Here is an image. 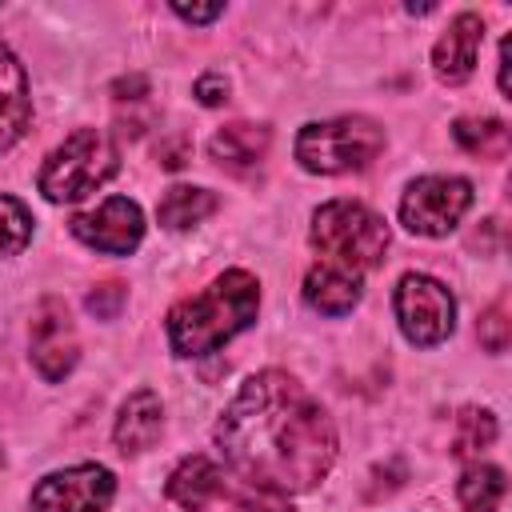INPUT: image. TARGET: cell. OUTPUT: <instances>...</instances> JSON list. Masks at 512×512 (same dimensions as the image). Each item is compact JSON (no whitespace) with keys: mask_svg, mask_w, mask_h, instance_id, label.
Masks as SVG:
<instances>
[{"mask_svg":"<svg viewBox=\"0 0 512 512\" xmlns=\"http://www.w3.org/2000/svg\"><path fill=\"white\" fill-rule=\"evenodd\" d=\"M476 332H480V344H484L488 352H504V348H508V340H512V320H508V296H496V300H492V304L484 308V316H480Z\"/></svg>","mask_w":512,"mask_h":512,"instance_id":"obj_22","label":"cell"},{"mask_svg":"<svg viewBox=\"0 0 512 512\" xmlns=\"http://www.w3.org/2000/svg\"><path fill=\"white\" fill-rule=\"evenodd\" d=\"M360 272L352 268H340V264H316L308 276H304V300L308 308L324 312V316H344L360 304Z\"/></svg>","mask_w":512,"mask_h":512,"instance_id":"obj_14","label":"cell"},{"mask_svg":"<svg viewBox=\"0 0 512 512\" xmlns=\"http://www.w3.org/2000/svg\"><path fill=\"white\" fill-rule=\"evenodd\" d=\"M28 348H32V364L36 372L56 384L64 380L76 360H80V340H76V324L68 316V304L60 296H44L32 312V328H28Z\"/></svg>","mask_w":512,"mask_h":512,"instance_id":"obj_9","label":"cell"},{"mask_svg":"<svg viewBox=\"0 0 512 512\" xmlns=\"http://www.w3.org/2000/svg\"><path fill=\"white\" fill-rule=\"evenodd\" d=\"M452 136L468 156H480V160H500L508 152V128H504V120H492V116H484V120L464 116L452 124Z\"/></svg>","mask_w":512,"mask_h":512,"instance_id":"obj_19","label":"cell"},{"mask_svg":"<svg viewBox=\"0 0 512 512\" xmlns=\"http://www.w3.org/2000/svg\"><path fill=\"white\" fill-rule=\"evenodd\" d=\"M504 492H508V480L492 464H468L460 484H456V496H460L464 512H496Z\"/></svg>","mask_w":512,"mask_h":512,"instance_id":"obj_18","label":"cell"},{"mask_svg":"<svg viewBox=\"0 0 512 512\" xmlns=\"http://www.w3.org/2000/svg\"><path fill=\"white\" fill-rule=\"evenodd\" d=\"M496 440V416L488 408H464L456 416V436H452V456L460 460H472L480 456L484 448H492Z\"/></svg>","mask_w":512,"mask_h":512,"instance_id":"obj_20","label":"cell"},{"mask_svg":"<svg viewBox=\"0 0 512 512\" xmlns=\"http://www.w3.org/2000/svg\"><path fill=\"white\" fill-rule=\"evenodd\" d=\"M480 40H484V20L476 12H460L444 28V36L436 40V48H432V72L444 84H464L472 76V68H476Z\"/></svg>","mask_w":512,"mask_h":512,"instance_id":"obj_11","label":"cell"},{"mask_svg":"<svg viewBox=\"0 0 512 512\" xmlns=\"http://www.w3.org/2000/svg\"><path fill=\"white\" fill-rule=\"evenodd\" d=\"M380 148H384V128L368 116L312 120L296 136V160L316 176L360 172L380 156Z\"/></svg>","mask_w":512,"mask_h":512,"instance_id":"obj_4","label":"cell"},{"mask_svg":"<svg viewBox=\"0 0 512 512\" xmlns=\"http://www.w3.org/2000/svg\"><path fill=\"white\" fill-rule=\"evenodd\" d=\"M32 120V96H28V72L16 60V52L0 40V152H8Z\"/></svg>","mask_w":512,"mask_h":512,"instance_id":"obj_12","label":"cell"},{"mask_svg":"<svg viewBox=\"0 0 512 512\" xmlns=\"http://www.w3.org/2000/svg\"><path fill=\"white\" fill-rule=\"evenodd\" d=\"M196 100L208 104V108H212V104H224V100H228V80H224L220 72L200 76V80H196Z\"/></svg>","mask_w":512,"mask_h":512,"instance_id":"obj_25","label":"cell"},{"mask_svg":"<svg viewBox=\"0 0 512 512\" xmlns=\"http://www.w3.org/2000/svg\"><path fill=\"white\" fill-rule=\"evenodd\" d=\"M32 240V212L16 196H0V256L24 252Z\"/></svg>","mask_w":512,"mask_h":512,"instance_id":"obj_21","label":"cell"},{"mask_svg":"<svg viewBox=\"0 0 512 512\" xmlns=\"http://www.w3.org/2000/svg\"><path fill=\"white\" fill-rule=\"evenodd\" d=\"M120 164L116 144L100 128H76L60 148L48 152L36 184L52 204H72L96 192Z\"/></svg>","mask_w":512,"mask_h":512,"instance_id":"obj_5","label":"cell"},{"mask_svg":"<svg viewBox=\"0 0 512 512\" xmlns=\"http://www.w3.org/2000/svg\"><path fill=\"white\" fill-rule=\"evenodd\" d=\"M272 144V132L264 124H224L212 140H208V156L220 164V168H232V172H244V168H256L264 160Z\"/></svg>","mask_w":512,"mask_h":512,"instance_id":"obj_15","label":"cell"},{"mask_svg":"<svg viewBox=\"0 0 512 512\" xmlns=\"http://www.w3.org/2000/svg\"><path fill=\"white\" fill-rule=\"evenodd\" d=\"M124 304V284H116V280H108V284H100L96 292H88V308L96 312V316H116V308Z\"/></svg>","mask_w":512,"mask_h":512,"instance_id":"obj_24","label":"cell"},{"mask_svg":"<svg viewBox=\"0 0 512 512\" xmlns=\"http://www.w3.org/2000/svg\"><path fill=\"white\" fill-rule=\"evenodd\" d=\"M172 12H176L180 20H188V24H208V20H216V16L224 12V4H208V8H188V4H172Z\"/></svg>","mask_w":512,"mask_h":512,"instance_id":"obj_26","label":"cell"},{"mask_svg":"<svg viewBox=\"0 0 512 512\" xmlns=\"http://www.w3.org/2000/svg\"><path fill=\"white\" fill-rule=\"evenodd\" d=\"M220 480H224V476H220V468H216L208 456H184V460L172 468V476H168V500H176V504L188 508V512H200V508H208L212 496L224 488Z\"/></svg>","mask_w":512,"mask_h":512,"instance_id":"obj_16","label":"cell"},{"mask_svg":"<svg viewBox=\"0 0 512 512\" xmlns=\"http://www.w3.org/2000/svg\"><path fill=\"white\" fill-rule=\"evenodd\" d=\"M392 304H396L400 332L416 348H432V344L448 340L456 328V300L436 276H424V272L400 276Z\"/></svg>","mask_w":512,"mask_h":512,"instance_id":"obj_6","label":"cell"},{"mask_svg":"<svg viewBox=\"0 0 512 512\" xmlns=\"http://www.w3.org/2000/svg\"><path fill=\"white\" fill-rule=\"evenodd\" d=\"M212 212H216V196H212L208 188H188V184L168 188L164 200H160V208H156L160 224L172 228V232L196 228V224H200L204 216H212Z\"/></svg>","mask_w":512,"mask_h":512,"instance_id":"obj_17","label":"cell"},{"mask_svg":"<svg viewBox=\"0 0 512 512\" xmlns=\"http://www.w3.org/2000/svg\"><path fill=\"white\" fill-rule=\"evenodd\" d=\"M312 244L328 264L364 272L376 268L388 252V224L356 204V200H328L312 212Z\"/></svg>","mask_w":512,"mask_h":512,"instance_id":"obj_3","label":"cell"},{"mask_svg":"<svg viewBox=\"0 0 512 512\" xmlns=\"http://www.w3.org/2000/svg\"><path fill=\"white\" fill-rule=\"evenodd\" d=\"M116 496V476L104 464H76L44 476L32 488V512H104Z\"/></svg>","mask_w":512,"mask_h":512,"instance_id":"obj_8","label":"cell"},{"mask_svg":"<svg viewBox=\"0 0 512 512\" xmlns=\"http://www.w3.org/2000/svg\"><path fill=\"white\" fill-rule=\"evenodd\" d=\"M72 236L104 256H128L144 236V212L128 196H108L100 208L72 216Z\"/></svg>","mask_w":512,"mask_h":512,"instance_id":"obj_10","label":"cell"},{"mask_svg":"<svg viewBox=\"0 0 512 512\" xmlns=\"http://www.w3.org/2000/svg\"><path fill=\"white\" fill-rule=\"evenodd\" d=\"M260 284L244 268L220 272L204 292L184 296L168 312V344L176 356H208L256 320Z\"/></svg>","mask_w":512,"mask_h":512,"instance_id":"obj_2","label":"cell"},{"mask_svg":"<svg viewBox=\"0 0 512 512\" xmlns=\"http://www.w3.org/2000/svg\"><path fill=\"white\" fill-rule=\"evenodd\" d=\"M160 428H164L160 396H156V392H148V388H140V392H132V396L120 404V416H116L112 440H116V448H120L124 456H136V452H144V448H152V444H156Z\"/></svg>","mask_w":512,"mask_h":512,"instance_id":"obj_13","label":"cell"},{"mask_svg":"<svg viewBox=\"0 0 512 512\" xmlns=\"http://www.w3.org/2000/svg\"><path fill=\"white\" fill-rule=\"evenodd\" d=\"M216 444L248 488L308 492L336 460V428L320 400L288 372L264 368L240 384L216 420Z\"/></svg>","mask_w":512,"mask_h":512,"instance_id":"obj_1","label":"cell"},{"mask_svg":"<svg viewBox=\"0 0 512 512\" xmlns=\"http://www.w3.org/2000/svg\"><path fill=\"white\" fill-rule=\"evenodd\" d=\"M240 512H292V508H288V496H280V492L248 488V492H240Z\"/></svg>","mask_w":512,"mask_h":512,"instance_id":"obj_23","label":"cell"},{"mask_svg":"<svg viewBox=\"0 0 512 512\" xmlns=\"http://www.w3.org/2000/svg\"><path fill=\"white\" fill-rule=\"evenodd\" d=\"M472 208V184L464 176H420L400 200V220L416 236H448Z\"/></svg>","mask_w":512,"mask_h":512,"instance_id":"obj_7","label":"cell"}]
</instances>
